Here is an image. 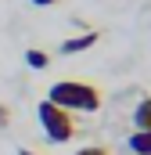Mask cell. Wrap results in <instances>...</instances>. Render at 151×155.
<instances>
[{
    "label": "cell",
    "instance_id": "cell-1",
    "mask_svg": "<svg viewBox=\"0 0 151 155\" xmlns=\"http://www.w3.org/2000/svg\"><path fill=\"white\" fill-rule=\"evenodd\" d=\"M47 101L50 105H58V108H65V112H86V116H94V112H101V90L94 87V83H86V79H58L54 87H50V94H47Z\"/></svg>",
    "mask_w": 151,
    "mask_h": 155
},
{
    "label": "cell",
    "instance_id": "cell-2",
    "mask_svg": "<svg viewBox=\"0 0 151 155\" xmlns=\"http://www.w3.org/2000/svg\"><path fill=\"white\" fill-rule=\"evenodd\" d=\"M36 116H40V126H43L47 141L65 144V141L76 137V119H72V112H65V108H58V105H50V101H40V105H36Z\"/></svg>",
    "mask_w": 151,
    "mask_h": 155
},
{
    "label": "cell",
    "instance_id": "cell-3",
    "mask_svg": "<svg viewBox=\"0 0 151 155\" xmlns=\"http://www.w3.org/2000/svg\"><path fill=\"white\" fill-rule=\"evenodd\" d=\"M97 43V33L90 29V33H83V36H72V40H61V47H58V54H79V51H90Z\"/></svg>",
    "mask_w": 151,
    "mask_h": 155
},
{
    "label": "cell",
    "instance_id": "cell-4",
    "mask_svg": "<svg viewBox=\"0 0 151 155\" xmlns=\"http://www.w3.org/2000/svg\"><path fill=\"white\" fill-rule=\"evenodd\" d=\"M126 144H130L133 155H151V130H133L126 137Z\"/></svg>",
    "mask_w": 151,
    "mask_h": 155
},
{
    "label": "cell",
    "instance_id": "cell-5",
    "mask_svg": "<svg viewBox=\"0 0 151 155\" xmlns=\"http://www.w3.org/2000/svg\"><path fill=\"white\" fill-rule=\"evenodd\" d=\"M133 130H151V97H140L133 108Z\"/></svg>",
    "mask_w": 151,
    "mask_h": 155
},
{
    "label": "cell",
    "instance_id": "cell-6",
    "mask_svg": "<svg viewBox=\"0 0 151 155\" xmlns=\"http://www.w3.org/2000/svg\"><path fill=\"white\" fill-rule=\"evenodd\" d=\"M25 65H29V69H47V65H50V54H47V51H40V47H29V51H25Z\"/></svg>",
    "mask_w": 151,
    "mask_h": 155
},
{
    "label": "cell",
    "instance_id": "cell-7",
    "mask_svg": "<svg viewBox=\"0 0 151 155\" xmlns=\"http://www.w3.org/2000/svg\"><path fill=\"white\" fill-rule=\"evenodd\" d=\"M72 155H112L104 144H86V148H79V152H72Z\"/></svg>",
    "mask_w": 151,
    "mask_h": 155
},
{
    "label": "cell",
    "instance_id": "cell-8",
    "mask_svg": "<svg viewBox=\"0 0 151 155\" xmlns=\"http://www.w3.org/2000/svg\"><path fill=\"white\" fill-rule=\"evenodd\" d=\"M4 126H11V108H7V105H0V130H4Z\"/></svg>",
    "mask_w": 151,
    "mask_h": 155
},
{
    "label": "cell",
    "instance_id": "cell-9",
    "mask_svg": "<svg viewBox=\"0 0 151 155\" xmlns=\"http://www.w3.org/2000/svg\"><path fill=\"white\" fill-rule=\"evenodd\" d=\"M36 7H50V4H58V0H33Z\"/></svg>",
    "mask_w": 151,
    "mask_h": 155
},
{
    "label": "cell",
    "instance_id": "cell-10",
    "mask_svg": "<svg viewBox=\"0 0 151 155\" xmlns=\"http://www.w3.org/2000/svg\"><path fill=\"white\" fill-rule=\"evenodd\" d=\"M18 155H40V152H33V148H18Z\"/></svg>",
    "mask_w": 151,
    "mask_h": 155
}]
</instances>
